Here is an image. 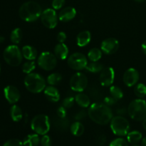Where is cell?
<instances>
[{
  "label": "cell",
  "mask_w": 146,
  "mask_h": 146,
  "mask_svg": "<svg viewBox=\"0 0 146 146\" xmlns=\"http://www.w3.org/2000/svg\"><path fill=\"white\" fill-rule=\"evenodd\" d=\"M90 119L98 125H106L113 118V112L109 106L102 103L91 104L88 110Z\"/></svg>",
  "instance_id": "obj_1"
},
{
  "label": "cell",
  "mask_w": 146,
  "mask_h": 146,
  "mask_svg": "<svg viewBox=\"0 0 146 146\" xmlns=\"http://www.w3.org/2000/svg\"><path fill=\"white\" fill-rule=\"evenodd\" d=\"M42 9L38 2L29 1L24 3L19 10L20 18L27 22H33L41 17Z\"/></svg>",
  "instance_id": "obj_2"
},
{
  "label": "cell",
  "mask_w": 146,
  "mask_h": 146,
  "mask_svg": "<svg viewBox=\"0 0 146 146\" xmlns=\"http://www.w3.org/2000/svg\"><path fill=\"white\" fill-rule=\"evenodd\" d=\"M24 83L26 88L33 94L41 93L46 88L45 78L37 73L27 74L24 78Z\"/></svg>",
  "instance_id": "obj_3"
},
{
  "label": "cell",
  "mask_w": 146,
  "mask_h": 146,
  "mask_svg": "<svg viewBox=\"0 0 146 146\" xmlns=\"http://www.w3.org/2000/svg\"><path fill=\"white\" fill-rule=\"evenodd\" d=\"M128 113L133 120L143 121L146 118V101L142 98L131 101L128 106Z\"/></svg>",
  "instance_id": "obj_4"
},
{
  "label": "cell",
  "mask_w": 146,
  "mask_h": 146,
  "mask_svg": "<svg viewBox=\"0 0 146 146\" xmlns=\"http://www.w3.org/2000/svg\"><path fill=\"white\" fill-rule=\"evenodd\" d=\"M4 61L7 64L13 67L19 66L23 59L22 52L17 45L8 46L3 53Z\"/></svg>",
  "instance_id": "obj_5"
},
{
  "label": "cell",
  "mask_w": 146,
  "mask_h": 146,
  "mask_svg": "<svg viewBox=\"0 0 146 146\" xmlns=\"http://www.w3.org/2000/svg\"><path fill=\"white\" fill-rule=\"evenodd\" d=\"M51 124L49 118L44 114H38L34 117L31 122V128L38 135H46L49 131Z\"/></svg>",
  "instance_id": "obj_6"
},
{
  "label": "cell",
  "mask_w": 146,
  "mask_h": 146,
  "mask_svg": "<svg viewBox=\"0 0 146 146\" xmlns=\"http://www.w3.org/2000/svg\"><path fill=\"white\" fill-rule=\"evenodd\" d=\"M110 126L112 132L118 136H125L129 133V122L126 118L121 115L113 117L111 121Z\"/></svg>",
  "instance_id": "obj_7"
},
{
  "label": "cell",
  "mask_w": 146,
  "mask_h": 146,
  "mask_svg": "<svg viewBox=\"0 0 146 146\" xmlns=\"http://www.w3.org/2000/svg\"><path fill=\"white\" fill-rule=\"evenodd\" d=\"M38 65L45 71H51L57 65V58L55 54L48 51L42 52L38 58Z\"/></svg>",
  "instance_id": "obj_8"
},
{
  "label": "cell",
  "mask_w": 146,
  "mask_h": 146,
  "mask_svg": "<svg viewBox=\"0 0 146 146\" xmlns=\"http://www.w3.org/2000/svg\"><path fill=\"white\" fill-rule=\"evenodd\" d=\"M67 64L71 69L81 71L86 68L88 64V60L84 54L76 52L69 56L67 60Z\"/></svg>",
  "instance_id": "obj_9"
},
{
  "label": "cell",
  "mask_w": 146,
  "mask_h": 146,
  "mask_svg": "<svg viewBox=\"0 0 146 146\" xmlns=\"http://www.w3.org/2000/svg\"><path fill=\"white\" fill-rule=\"evenodd\" d=\"M70 88L76 92H83L88 86V78L81 72H77L71 76L69 81Z\"/></svg>",
  "instance_id": "obj_10"
},
{
  "label": "cell",
  "mask_w": 146,
  "mask_h": 146,
  "mask_svg": "<svg viewBox=\"0 0 146 146\" xmlns=\"http://www.w3.org/2000/svg\"><path fill=\"white\" fill-rule=\"evenodd\" d=\"M40 18L43 25L50 29L55 28L58 24L57 14L54 9L48 8L43 11Z\"/></svg>",
  "instance_id": "obj_11"
},
{
  "label": "cell",
  "mask_w": 146,
  "mask_h": 146,
  "mask_svg": "<svg viewBox=\"0 0 146 146\" xmlns=\"http://www.w3.org/2000/svg\"><path fill=\"white\" fill-rule=\"evenodd\" d=\"M119 48V41L115 38H108L102 41L101 49L107 55H111L116 52Z\"/></svg>",
  "instance_id": "obj_12"
},
{
  "label": "cell",
  "mask_w": 146,
  "mask_h": 146,
  "mask_svg": "<svg viewBox=\"0 0 146 146\" xmlns=\"http://www.w3.org/2000/svg\"><path fill=\"white\" fill-rule=\"evenodd\" d=\"M115 79V71L111 67H106L100 74V83L103 86H111Z\"/></svg>",
  "instance_id": "obj_13"
},
{
  "label": "cell",
  "mask_w": 146,
  "mask_h": 146,
  "mask_svg": "<svg viewBox=\"0 0 146 146\" xmlns=\"http://www.w3.org/2000/svg\"><path fill=\"white\" fill-rule=\"evenodd\" d=\"M139 73L135 68H130L125 71L123 76V81L125 86L132 87L136 85L139 80Z\"/></svg>",
  "instance_id": "obj_14"
},
{
  "label": "cell",
  "mask_w": 146,
  "mask_h": 146,
  "mask_svg": "<svg viewBox=\"0 0 146 146\" xmlns=\"http://www.w3.org/2000/svg\"><path fill=\"white\" fill-rule=\"evenodd\" d=\"M4 94L5 98L10 104H15L18 102L21 97L19 91L14 86H7L4 88Z\"/></svg>",
  "instance_id": "obj_15"
},
{
  "label": "cell",
  "mask_w": 146,
  "mask_h": 146,
  "mask_svg": "<svg viewBox=\"0 0 146 146\" xmlns=\"http://www.w3.org/2000/svg\"><path fill=\"white\" fill-rule=\"evenodd\" d=\"M76 16V10L72 7H65L58 14V19L63 22H68L74 19Z\"/></svg>",
  "instance_id": "obj_16"
},
{
  "label": "cell",
  "mask_w": 146,
  "mask_h": 146,
  "mask_svg": "<svg viewBox=\"0 0 146 146\" xmlns=\"http://www.w3.org/2000/svg\"><path fill=\"white\" fill-rule=\"evenodd\" d=\"M46 98L51 102H58L60 100V93L58 90L54 86H48L44 90Z\"/></svg>",
  "instance_id": "obj_17"
},
{
  "label": "cell",
  "mask_w": 146,
  "mask_h": 146,
  "mask_svg": "<svg viewBox=\"0 0 146 146\" xmlns=\"http://www.w3.org/2000/svg\"><path fill=\"white\" fill-rule=\"evenodd\" d=\"M54 54L59 59H66L68 55V46L64 43H58L54 47Z\"/></svg>",
  "instance_id": "obj_18"
},
{
  "label": "cell",
  "mask_w": 146,
  "mask_h": 146,
  "mask_svg": "<svg viewBox=\"0 0 146 146\" xmlns=\"http://www.w3.org/2000/svg\"><path fill=\"white\" fill-rule=\"evenodd\" d=\"M21 52H22L23 57H24L28 61H34L38 56L37 50L34 46L30 45H26L23 46Z\"/></svg>",
  "instance_id": "obj_19"
},
{
  "label": "cell",
  "mask_w": 146,
  "mask_h": 146,
  "mask_svg": "<svg viewBox=\"0 0 146 146\" xmlns=\"http://www.w3.org/2000/svg\"><path fill=\"white\" fill-rule=\"evenodd\" d=\"M91 40V34L89 31H83L77 35L76 44L78 46L84 47L88 45Z\"/></svg>",
  "instance_id": "obj_20"
},
{
  "label": "cell",
  "mask_w": 146,
  "mask_h": 146,
  "mask_svg": "<svg viewBox=\"0 0 146 146\" xmlns=\"http://www.w3.org/2000/svg\"><path fill=\"white\" fill-rule=\"evenodd\" d=\"M75 101L79 106L85 108L89 107L90 104H91V101H90V98L88 97V96L81 92L76 95Z\"/></svg>",
  "instance_id": "obj_21"
},
{
  "label": "cell",
  "mask_w": 146,
  "mask_h": 146,
  "mask_svg": "<svg viewBox=\"0 0 146 146\" xmlns=\"http://www.w3.org/2000/svg\"><path fill=\"white\" fill-rule=\"evenodd\" d=\"M10 115H11V118L13 121L19 122L23 118L22 110L19 106L14 104L10 109Z\"/></svg>",
  "instance_id": "obj_22"
},
{
  "label": "cell",
  "mask_w": 146,
  "mask_h": 146,
  "mask_svg": "<svg viewBox=\"0 0 146 146\" xmlns=\"http://www.w3.org/2000/svg\"><path fill=\"white\" fill-rule=\"evenodd\" d=\"M40 141L38 134H29L24 138L23 144L24 146H38Z\"/></svg>",
  "instance_id": "obj_23"
},
{
  "label": "cell",
  "mask_w": 146,
  "mask_h": 146,
  "mask_svg": "<svg viewBox=\"0 0 146 146\" xmlns=\"http://www.w3.org/2000/svg\"><path fill=\"white\" fill-rule=\"evenodd\" d=\"M70 131L72 135L74 136H81L84 134L85 128H84V125L79 121H76L74 123H72L70 126Z\"/></svg>",
  "instance_id": "obj_24"
},
{
  "label": "cell",
  "mask_w": 146,
  "mask_h": 146,
  "mask_svg": "<svg viewBox=\"0 0 146 146\" xmlns=\"http://www.w3.org/2000/svg\"><path fill=\"white\" fill-rule=\"evenodd\" d=\"M142 133L138 131H133L129 132L127 135V141L129 143L136 144L142 140Z\"/></svg>",
  "instance_id": "obj_25"
},
{
  "label": "cell",
  "mask_w": 146,
  "mask_h": 146,
  "mask_svg": "<svg viewBox=\"0 0 146 146\" xmlns=\"http://www.w3.org/2000/svg\"><path fill=\"white\" fill-rule=\"evenodd\" d=\"M22 31L21 29L16 28L11 31V35H10V40L11 42L14 44L17 45V44H19L21 42V39H22Z\"/></svg>",
  "instance_id": "obj_26"
},
{
  "label": "cell",
  "mask_w": 146,
  "mask_h": 146,
  "mask_svg": "<svg viewBox=\"0 0 146 146\" xmlns=\"http://www.w3.org/2000/svg\"><path fill=\"white\" fill-rule=\"evenodd\" d=\"M54 126L56 128L61 131H66L67 128L69 126V121L66 118H59L56 120L54 122Z\"/></svg>",
  "instance_id": "obj_27"
},
{
  "label": "cell",
  "mask_w": 146,
  "mask_h": 146,
  "mask_svg": "<svg viewBox=\"0 0 146 146\" xmlns=\"http://www.w3.org/2000/svg\"><path fill=\"white\" fill-rule=\"evenodd\" d=\"M63 76L61 74L59 73H54V74H51L47 77L46 81L50 86H55L58 85V84L61 83V81H62Z\"/></svg>",
  "instance_id": "obj_28"
},
{
  "label": "cell",
  "mask_w": 146,
  "mask_h": 146,
  "mask_svg": "<svg viewBox=\"0 0 146 146\" xmlns=\"http://www.w3.org/2000/svg\"><path fill=\"white\" fill-rule=\"evenodd\" d=\"M86 69L88 71H90L91 73H101V71L104 69V65L98 61H92L87 64Z\"/></svg>",
  "instance_id": "obj_29"
},
{
  "label": "cell",
  "mask_w": 146,
  "mask_h": 146,
  "mask_svg": "<svg viewBox=\"0 0 146 146\" xmlns=\"http://www.w3.org/2000/svg\"><path fill=\"white\" fill-rule=\"evenodd\" d=\"M102 57V51L98 48H93L88 53V58L91 61H98Z\"/></svg>",
  "instance_id": "obj_30"
},
{
  "label": "cell",
  "mask_w": 146,
  "mask_h": 146,
  "mask_svg": "<svg viewBox=\"0 0 146 146\" xmlns=\"http://www.w3.org/2000/svg\"><path fill=\"white\" fill-rule=\"evenodd\" d=\"M134 94L138 98H144L146 96V86L143 84H137L134 88Z\"/></svg>",
  "instance_id": "obj_31"
},
{
  "label": "cell",
  "mask_w": 146,
  "mask_h": 146,
  "mask_svg": "<svg viewBox=\"0 0 146 146\" xmlns=\"http://www.w3.org/2000/svg\"><path fill=\"white\" fill-rule=\"evenodd\" d=\"M110 94L115 100H120L123 97V92L119 87L116 86H112L110 88Z\"/></svg>",
  "instance_id": "obj_32"
},
{
  "label": "cell",
  "mask_w": 146,
  "mask_h": 146,
  "mask_svg": "<svg viewBox=\"0 0 146 146\" xmlns=\"http://www.w3.org/2000/svg\"><path fill=\"white\" fill-rule=\"evenodd\" d=\"M36 68V63L35 61H27V62L24 63L22 65V67H21V69H22V71L25 74H31Z\"/></svg>",
  "instance_id": "obj_33"
},
{
  "label": "cell",
  "mask_w": 146,
  "mask_h": 146,
  "mask_svg": "<svg viewBox=\"0 0 146 146\" xmlns=\"http://www.w3.org/2000/svg\"><path fill=\"white\" fill-rule=\"evenodd\" d=\"M109 146H128V142L123 138H118L110 143Z\"/></svg>",
  "instance_id": "obj_34"
},
{
  "label": "cell",
  "mask_w": 146,
  "mask_h": 146,
  "mask_svg": "<svg viewBox=\"0 0 146 146\" xmlns=\"http://www.w3.org/2000/svg\"><path fill=\"white\" fill-rule=\"evenodd\" d=\"M74 102H76L75 98H74V97H71V96L66 97V98H64V101H63L62 106L64 107V108H66V109H68V108H71V107L74 106Z\"/></svg>",
  "instance_id": "obj_35"
},
{
  "label": "cell",
  "mask_w": 146,
  "mask_h": 146,
  "mask_svg": "<svg viewBox=\"0 0 146 146\" xmlns=\"http://www.w3.org/2000/svg\"><path fill=\"white\" fill-rule=\"evenodd\" d=\"M3 146H24V144L18 139H10L7 141Z\"/></svg>",
  "instance_id": "obj_36"
},
{
  "label": "cell",
  "mask_w": 146,
  "mask_h": 146,
  "mask_svg": "<svg viewBox=\"0 0 146 146\" xmlns=\"http://www.w3.org/2000/svg\"><path fill=\"white\" fill-rule=\"evenodd\" d=\"M66 0H53L52 1V7L54 9L58 10L62 8L65 4Z\"/></svg>",
  "instance_id": "obj_37"
},
{
  "label": "cell",
  "mask_w": 146,
  "mask_h": 146,
  "mask_svg": "<svg viewBox=\"0 0 146 146\" xmlns=\"http://www.w3.org/2000/svg\"><path fill=\"white\" fill-rule=\"evenodd\" d=\"M40 143L41 146H51V139L48 135H43L40 141Z\"/></svg>",
  "instance_id": "obj_38"
},
{
  "label": "cell",
  "mask_w": 146,
  "mask_h": 146,
  "mask_svg": "<svg viewBox=\"0 0 146 146\" xmlns=\"http://www.w3.org/2000/svg\"><path fill=\"white\" fill-rule=\"evenodd\" d=\"M56 113H57V115L59 118H66V108H64L63 106H61L58 107L56 110Z\"/></svg>",
  "instance_id": "obj_39"
},
{
  "label": "cell",
  "mask_w": 146,
  "mask_h": 146,
  "mask_svg": "<svg viewBox=\"0 0 146 146\" xmlns=\"http://www.w3.org/2000/svg\"><path fill=\"white\" fill-rule=\"evenodd\" d=\"M104 104L107 105L108 106H111L114 105L115 103L117 102V100H115L113 97L112 96H106L104 100Z\"/></svg>",
  "instance_id": "obj_40"
},
{
  "label": "cell",
  "mask_w": 146,
  "mask_h": 146,
  "mask_svg": "<svg viewBox=\"0 0 146 146\" xmlns=\"http://www.w3.org/2000/svg\"><path fill=\"white\" fill-rule=\"evenodd\" d=\"M87 115H88V112H86V111H79V112H78L75 115V120H76L77 121H81V120L84 119Z\"/></svg>",
  "instance_id": "obj_41"
},
{
  "label": "cell",
  "mask_w": 146,
  "mask_h": 146,
  "mask_svg": "<svg viewBox=\"0 0 146 146\" xmlns=\"http://www.w3.org/2000/svg\"><path fill=\"white\" fill-rule=\"evenodd\" d=\"M66 37L67 36L65 32H64V31H60L56 36L57 41H58V43H64V41L66 40Z\"/></svg>",
  "instance_id": "obj_42"
},
{
  "label": "cell",
  "mask_w": 146,
  "mask_h": 146,
  "mask_svg": "<svg viewBox=\"0 0 146 146\" xmlns=\"http://www.w3.org/2000/svg\"><path fill=\"white\" fill-rule=\"evenodd\" d=\"M106 141V137L105 136V135H101L97 138V142L100 145H104Z\"/></svg>",
  "instance_id": "obj_43"
},
{
  "label": "cell",
  "mask_w": 146,
  "mask_h": 146,
  "mask_svg": "<svg viewBox=\"0 0 146 146\" xmlns=\"http://www.w3.org/2000/svg\"><path fill=\"white\" fill-rule=\"evenodd\" d=\"M126 113H128V109L126 110L124 108H118V109L117 110V114H118V115H121V116H122V115L126 114Z\"/></svg>",
  "instance_id": "obj_44"
},
{
  "label": "cell",
  "mask_w": 146,
  "mask_h": 146,
  "mask_svg": "<svg viewBox=\"0 0 146 146\" xmlns=\"http://www.w3.org/2000/svg\"><path fill=\"white\" fill-rule=\"evenodd\" d=\"M141 49H142V51L143 52V54H145L146 55V40L143 43L142 45H141Z\"/></svg>",
  "instance_id": "obj_45"
},
{
  "label": "cell",
  "mask_w": 146,
  "mask_h": 146,
  "mask_svg": "<svg viewBox=\"0 0 146 146\" xmlns=\"http://www.w3.org/2000/svg\"><path fill=\"white\" fill-rule=\"evenodd\" d=\"M142 146H146V137L143 138L142 140Z\"/></svg>",
  "instance_id": "obj_46"
},
{
  "label": "cell",
  "mask_w": 146,
  "mask_h": 146,
  "mask_svg": "<svg viewBox=\"0 0 146 146\" xmlns=\"http://www.w3.org/2000/svg\"><path fill=\"white\" fill-rule=\"evenodd\" d=\"M143 127L144 128V129L146 130V118L143 121Z\"/></svg>",
  "instance_id": "obj_47"
},
{
  "label": "cell",
  "mask_w": 146,
  "mask_h": 146,
  "mask_svg": "<svg viewBox=\"0 0 146 146\" xmlns=\"http://www.w3.org/2000/svg\"><path fill=\"white\" fill-rule=\"evenodd\" d=\"M4 41V37L3 36H0V44H2L3 42Z\"/></svg>",
  "instance_id": "obj_48"
},
{
  "label": "cell",
  "mask_w": 146,
  "mask_h": 146,
  "mask_svg": "<svg viewBox=\"0 0 146 146\" xmlns=\"http://www.w3.org/2000/svg\"><path fill=\"white\" fill-rule=\"evenodd\" d=\"M134 1H137V2H143V1H145V0H134Z\"/></svg>",
  "instance_id": "obj_49"
},
{
  "label": "cell",
  "mask_w": 146,
  "mask_h": 146,
  "mask_svg": "<svg viewBox=\"0 0 146 146\" xmlns=\"http://www.w3.org/2000/svg\"><path fill=\"white\" fill-rule=\"evenodd\" d=\"M131 146H139V145H135V144H133V145H132Z\"/></svg>",
  "instance_id": "obj_50"
},
{
  "label": "cell",
  "mask_w": 146,
  "mask_h": 146,
  "mask_svg": "<svg viewBox=\"0 0 146 146\" xmlns=\"http://www.w3.org/2000/svg\"><path fill=\"white\" fill-rule=\"evenodd\" d=\"M0 71H1V62H0Z\"/></svg>",
  "instance_id": "obj_51"
}]
</instances>
